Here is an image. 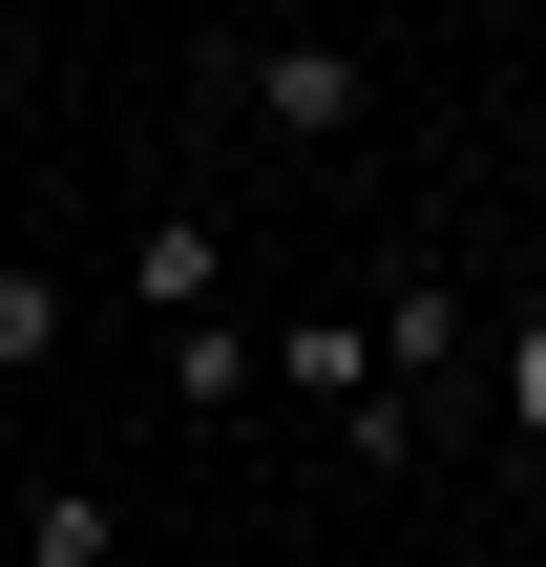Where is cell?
I'll return each mask as SVG.
<instances>
[{
	"instance_id": "obj_1",
	"label": "cell",
	"mask_w": 546,
	"mask_h": 567,
	"mask_svg": "<svg viewBox=\"0 0 546 567\" xmlns=\"http://www.w3.org/2000/svg\"><path fill=\"white\" fill-rule=\"evenodd\" d=\"M231 105H253L274 147H358V126H379V63H358V42H231Z\"/></svg>"
},
{
	"instance_id": "obj_7",
	"label": "cell",
	"mask_w": 546,
	"mask_h": 567,
	"mask_svg": "<svg viewBox=\"0 0 546 567\" xmlns=\"http://www.w3.org/2000/svg\"><path fill=\"white\" fill-rule=\"evenodd\" d=\"M21 567H126V547H105V505H84V484H42V505H21Z\"/></svg>"
},
{
	"instance_id": "obj_2",
	"label": "cell",
	"mask_w": 546,
	"mask_h": 567,
	"mask_svg": "<svg viewBox=\"0 0 546 567\" xmlns=\"http://www.w3.org/2000/svg\"><path fill=\"white\" fill-rule=\"evenodd\" d=\"M379 379H400V421L484 379V337H463V295H442V274H400V295H379Z\"/></svg>"
},
{
	"instance_id": "obj_4",
	"label": "cell",
	"mask_w": 546,
	"mask_h": 567,
	"mask_svg": "<svg viewBox=\"0 0 546 567\" xmlns=\"http://www.w3.org/2000/svg\"><path fill=\"white\" fill-rule=\"evenodd\" d=\"M42 358H63V274H42V252H0V400H21Z\"/></svg>"
},
{
	"instance_id": "obj_3",
	"label": "cell",
	"mask_w": 546,
	"mask_h": 567,
	"mask_svg": "<svg viewBox=\"0 0 546 567\" xmlns=\"http://www.w3.org/2000/svg\"><path fill=\"white\" fill-rule=\"evenodd\" d=\"M126 274H147V316H168V337H189V316H231V295H210V274H231V252H210V231H189V210H168V231H147V252H126Z\"/></svg>"
},
{
	"instance_id": "obj_6",
	"label": "cell",
	"mask_w": 546,
	"mask_h": 567,
	"mask_svg": "<svg viewBox=\"0 0 546 567\" xmlns=\"http://www.w3.org/2000/svg\"><path fill=\"white\" fill-rule=\"evenodd\" d=\"M168 400H253V316H189L168 337Z\"/></svg>"
},
{
	"instance_id": "obj_5",
	"label": "cell",
	"mask_w": 546,
	"mask_h": 567,
	"mask_svg": "<svg viewBox=\"0 0 546 567\" xmlns=\"http://www.w3.org/2000/svg\"><path fill=\"white\" fill-rule=\"evenodd\" d=\"M484 421H505V442H546V316H505V337H484Z\"/></svg>"
}]
</instances>
